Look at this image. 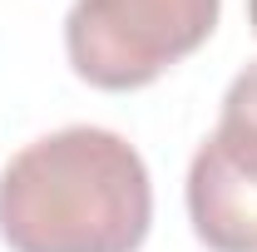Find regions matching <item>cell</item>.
Here are the masks:
<instances>
[{
    "label": "cell",
    "mask_w": 257,
    "mask_h": 252,
    "mask_svg": "<svg viewBox=\"0 0 257 252\" xmlns=\"http://www.w3.org/2000/svg\"><path fill=\"white\" fill-rule=\"evenodd\" d=\"M183 198L208 252H257V60L227 84L218 129L188 163Z\"/></svg>",
    "instance_id": "3957f363"
},
{
    "label": "cell",
    "mask_w": 257,
    "mask_h": 252,
    "mask_svg": "<svg viewBox=\"0 0 257 252\" xmlns=\"http://www.w3.org/2000/svg\"><path fill=\"white\" fill-rule=\"evenodd\" d=\"M247 25H252V35H257V0H247Z\"/></svg>",
    "instance_id": "277c9868"
},
{
    "label": "cell",
    "mask_w": 257,
    "mask_h": 252,
    "mask_svg": "<svg viewBox=\"0 0 257 252\" xmlns=\"http://www.w3.org/2000/svg\"><path fill=\"white\" fill-rule=\"evenodd\" d=\"M149 227V163L114 129H55L0 168V242L10 252H139Z\"/></svg>",
    "instance_id": "6da1fadb"
},
{
    "label": "cell",
    "mask_w": 257,
    "mask_h": 252,
    "mask_svg": "<svg viewBox=\"0 0 257 252\" xmlns=\"http://www.w3.org/2000/svg\"><path fill=\"white\" fill-rule=\"evenodd\" d=\"M223 0H74L64 15L69 69L109 94L163 79L208 45Z\"/></svg>",
    "instance_id": "7a4b0ae2"
}]
</instances>
